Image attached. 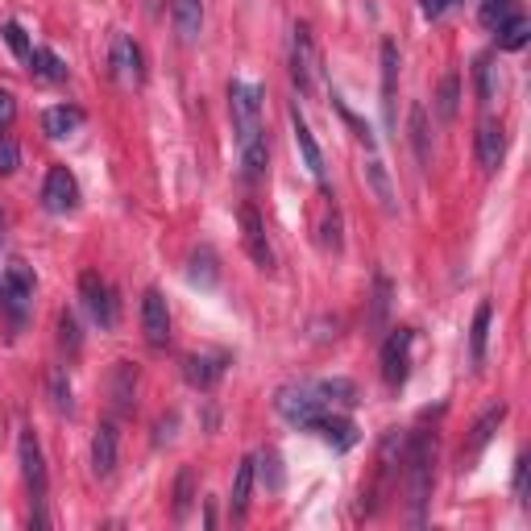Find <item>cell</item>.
Masks as SVG:
<instances>
[{"mask_svg": "<svg viewBox=\"0 0 531 531\" xmlns=\"http://www.w3.org/2000/svg\"><path fill=\"white\" fill-rule=\"evenodd\" d=\"M502 419H507V407L498 403V407H490V411L478 419V424H473V436H469V444H465V453H469V457H478V453L486 449V444L494 440V432L502 428Z\"/></svg>", "mask_w": 531, "mask_h": 531, "instance_id": "cell-23", "label": "cell"}, {"mask_svg": "<svg viewBox=\"0 0 531 531\" xmlns=\"http://www.w3.org/2000/svg\"><path fill=\"white\" fill-rule=\"evenodd\" d=\"M30 71H34L38 79H46V83H63V79H67V63H63L54 50H46V46H38V50L30 54Z\"/></svg>", "mask_w": 531, "mask_h": 531, "instance_id": "cell-26", "label": "cell"}, {"mask_svg": "<svg viewBox=\"0 0 531 531\" xmlns=\"http://www.w3.org/2000/svg\"><path fill=\"white\" fill-rule=\"evenodd\" d=\"M13 117H17V100H13L5 88H0V133L13 125Z\"/></svg>", "mask_w": 531, "mask_h": 531, "instance_id": "cell-42", "label": "cell"}, {"mask_svg": "<svg viewBox=\"0 0 531 531\" xmlns=\"http://www.w3.org/2000/svg\"><path fill=\"white\" fill-rule=\"evenodd\" d=\"M187 502H191V469H183L179 482H175V515L179 519L187 515Z\"/></svg>", "mask_w": 531, "mask_h": 531, "instance_id": "cell-40", "label": "cell"}, {"mask_svg": "<svg viewBox=\"0 0 531 531\" xmlns=\"http://www.w3.org/2000/svg\"><path fill=\"white\" fill-rule=\"evenodd\" d=\"M316 38L307 25H295L291 30V79H295V88L299 92H312V83H316Z\"/></svg>", "mask_w": 531, "mask_h": 531, "instance_id": "cell-7", "label": "cell"}, {"mask_svg": "<svg viewBox=\"0 0 531 531\" xmlns=\"http://www.w3.org/2000/svg\"><path fill=\"white\" fill-rule=\"evenodd\" d=\"M258 465H262V482L270 486V490H278V486H283V469H278V453L274 449H266L262 457H254Z\"/></svg>", "mask_w": 531, "mask_h": 531, "instance_id": "cell-36", "label": "cell"}, {"mask_svg": "<svg viewBox=\"0 0 531 531\" xmlns=\"http://www.w3.org/2000/svg\"><path fill=\"white\" fill-rule=\"evenodd\" d=\"M395 92H399V46L386 38L382 42V113L390 129H395Z\"/></svg>", "mask_w": 531, "mask_h": 531, "instance_id": "cell-17", "label": "cell"}, {"mask_svg": "<svg viewBox=\"0 0 531 531\" xmlns=\"http://www.w3.org/2000/svg\"><path fill=\"white\" fill-rule=\"evenodd\" d=\"M113 75L125 83V88H142L146 79V63H142V50H137V42L129 34H121L113 42Z\"/></svg>", "mask_w": 531, "mask_h": 531, "instance_id": "cell-13", "label": "cell"}, {"mask_svg": "<svg viewBox=\"0 0 531 531\" xmlns=\"http://www.w3.org/2000/svg\"><path fill=\"white\" fill-rule=\"evenodd\" d=\"M407 473H411V502H415V523H424L428 498H432V478H436V436L419 432L407 440Z\"/></svg>", "mask_w": 531, "mask_h": 531, "instance_id": "cell-2", "label": "cell"}, {"mask_svg": "<svg viewBox=\"0 0 531 531\" xmlns=\"http://www.w3.org/2000/svg\"><path fill=\"white\" fill-rule=\"evenodd\" d=\"M291 129H295V146H299V154H303L307 175H312L320 187H328V175H324V154H320L316 137H312V129H307V121H303L299 108H291Z\"/></svg>", "mask_w": 531, "mask_h": 531, "instance_id": "cell-16", "label": "cell"}, {"mask_svg": "<svg viewBox=\"0 0 531 531\" xmlns=\"http://www.w3.org/2000/svg\"><path fill=\"white\" fill-rule=\"evenodd\" d=\"M515 494H519V498L527 494V457L515 461Z\"/></svg>", "mask_w": 531, "mask_h": 531, "instance_id": "cell-44", "label": "cell"}, {"mask_svg": "<svg viewBox=\"0 0 531 531\" xmlns=\"http://www.w3.org/2000/svg\"><path fill=\"white\" fill-rule=\"evenodd\" d=\"M411 146H415L419 166H428V162H432V154H428V108H424V104H415V108H411Z\"/></svg>", "mask_w": 531, "mask_h": 531, "instance_id": "cell-29", "label": "cell"}, {"mask_svg": "<svg viewBox=\"0 0 531 531\" xmlns=\"http://www.w3.org/2000/svg\"><path fill=\"white\" fill-rule=\"evenodd\" d=\"M490 316H494V307L490 303H478V312H473V324H469V357H473V366H486V341H490Z\"/></svg>", "mask_w": 531, "mask_h": 531, "instance_id": "cell-21", "label": "cell"}, {"mask_svg": "<svg viewBox=\"0 0 531 531\" xmlns=\"http://www.w3.org/2000/svg\"><path fill=\"white\" fill-rule=\"evenodd\" d=\"M5 42H9V50L17 54V59H21V63H30V54H34V46H30V38H25V30H21V25H17V21H9V25H5Z\"/></svg>", "mask_w": 531, "mask_h": 531, "instance_id": "cell-34", "label": "cell"}, {"mask_svg": "<svg viewBox=\"0 0 531 531\" xmlns=\"http://www.w3.org/2000/svg\"><path fill=\"white\" fill-rule=\"evenodd\" d=\"M453 5H461V0H424V17H428V21H440Z\"/></svg>", "mask_w": 531, "mask_h": 531, "instance_id": "cell-43", "label": "cell"}, {"mask_svg": "<svg viewBox=\"0 0 531 531\" xmlns=\"http://www.w3.org/2000/svg\"><path fill=\"white\" fill-rule=\"evenodd\" d=\"M328 444H332V449H337V453H345V449H353V444H357V428H353V419H345V415H324L320 419V428H316Z\"/></svg>", "mask_w": 531, "mask_h": 531, "instance_id": "cell-22", "label": "cell"}, {"mask_svg": "<svg viewBox=\"0 0 531 531\" xmlns=\"http://www.w3.org/2000/svg\"><path fill=\"white\" fill-rule=\"evenodd\" d=\"M17 457H21L25 486H30L34 502H42L46 498V457H42V444H38L34 428H21V436H17Z\"/></svg>", "mask_w": 531, "mask_h": 531, "instance_id": "cell-8", "label": "cell"}, {"mask_svg": "<svg viewBox=\"0 0 531 531\" xmlns=\"http://www.w3.org/2000/svg\"><path fill=\"white\" fill-rule=\"evenodd\" d=\"M158 5H162V0H146V9H150V13H154V9H158Z\"/></svg>", "mask_w": 531, "mask_h": 531, "instance_id": "cell-45", "label": "cell"}, {"mask_svg": "<svg viewBox=\"0 0 531 531\" xmlns=\"http://www.w3.org/2000/svg\"><path fill=\"white\" fill-rule=\"evenodd\" d=\"M229 113H233V133H237V150H241V166L245 179H262L266 162H270V146H266V125H262V92L254 83H229Z\"/></svg>", "mask_w": 531, "mask_h": 531, "instance_id": "cell-1", "label": "cell"}, {"mask_svg": "<svg viewBox=\"0 0 531 531\" xmlns=\"http://www.w3.org/2000/svg\"><path fill=\"white\" fill-rule=\"evenodd\" d=\"M494 92H498V67H494L490 59H482V63H478V100L490 104Z\"/></svg>", "mask_w": 531, "mask_h": 531, "instance_id": "cell-33", "label": "cell"}, {"mask_svg": "<svg viewBox=\"0 0 531 531\" xmlns=\"http://www.w3.org/2000/svg\"><path fill=\"white\" fill-rule=\"evenodd\" d=\"M515 13H519V9H515V0H482V25H486L490 34L498 30L502 21H511Z\"/></svg>", "mask_w": 531, "mask_h": 531, "instance_id": "cell-31", "label": "cell"}, {"mask_svg": "<svg viewBox=\"0 0 531 531\" xmlns=\"http://www.w3.org/2000/svg\"><path fill=\"white\" fill-rule=\"evenodd\" d=\"M133 386H137V370L129 366V361H121V366H117V407L121 411L133 407Z\"/></svg>", "mask_w": 531, "mask_h": 531, "instance_id": "cell-32", "label": "cell"}, {"mask_svg": "<svg viewBox=\"0 0 531 531\" xmlns=\"http://www.w3.org/2000/svg\"><path fill=\"white\" fill-rule=\"evenodd\" d=\"M254 478H258V461H254V457H245V461L237 465V473H233V494H229V507H233V515H237V519L249 511V494H254Z\"/></svg>", "mask_w": 531, "mask_h": 531, "instance_id": "cell-19", "label": "cell"}, {"mask_svg": "<svg viewBox=\"0 0 531 531\" xmlns=\"http://www.w3.org/2000/svg\"><path fill=\"white\" fill-rule=\"evenodd\" d=\"M241 241H245V254L254 258V266L262 270H274V249H270V237H266V225L254 204L241 208Z\"/></svg>", "mask_w": 531, "mask_h": 531, "instance_id": "cell-11", "label": "cell"}, {"mask_svg": "<svg viewBox=\"0 0 531 531\" xmlns=\"http://www.w3.org/2000/svg\"><path fill=\"white\" fill-rule=\"evenodd\" d=\"M187 278H191L195 287H204V291H208V287H216L220 266H216V254H212L208 245H200V249L191 254V262H187Z\"/></svg>", "mask_w": 531, "mask_h": 531, "instance_id": "cell-24", "label": "cell"}, {"mask_svg": "<svg viewBox=\"0 0 531 531\" xmlns=\"http://www.w3.org/2000/svg\"><path fill=\"white\" fill-rule=\"evenodd\" d=\"M457 108H461V79L449 71V75L440 79V92H436V117L440 121H453Z\"/></svg>", "mask_w": 531, "mask_h": 531, "instance_id": "cell-27", "label": "cell"}, {"mask_svg": "<svg viewBox=\"0 0 531 531\" xmlns=\"http://www.w3.org/2000/svg\"><path fill=\"white\" fill-rule=\"evenodd\" d=\"M50 395H54V407H59V411H71V382H67L63 370L50 374Z\"/></svg>", "mask_w": 531, "mask_h": 531, "instance_id": "cell-37", "label": "cell"}, {"mask_svg": "<svg viewBox=\"0 0 531 531\" xmlns=\"http://www.w3.org/2000/svg\"><path fill=\"white\" fill-rule=\"evenodd\" d=\"M274 407H278V415H283L291 428H303V432H316L320 419L332 411V407L320 399V390L307 386V382L283 386V390H278V399H274Z\"/></svg>", "mask_w": 531, "mask_h": 531, "instance_id": "cell-3", "label": "cell"}, {"mask_svg": "<svg viewBox=\"0 0 531 531\" xmlns=\"http://www.w3.org/2000/svg\"><path fill=\"white\" fill-rule=\"evenodd\" d=\"M324 245L341 249V212H337V208H332V212L324 216Z\"/></svg>", "mask_w": 531, "mask_h": 531, "instance_id": "cell-41", "label": "cell"}, {"mask_svg": "<svg viewBox=\"0 0 531 531\" xmlns=\"http://www.w3.org/2000/svg\"><path fill=\"white\" fill-rule=\"evenodd\" d=\"M79 125H83V113H79V108H71V104H54V108H46V113H42V129H46V137H54V142L71 137Z\"/></svg>", "mask_w": 531, "mask_h": 531, "instance_id": "cell-18", "label": "cell"}, {"mask_svg": "<svg viewBox=\"0 0 531 531\" xmlns=\"http://www.w3.org/2000/svg\"><path fill=\"white\" fill-rule=\"evenodd\" d=\"M366 179H370V187H374V195H378V204L386 208V212H399V195H395V187H390V175H386V166L374 158L370 166H366Z\"/></svg>", "mask_w": 531, "mask_h": 531, "instance_id": "cell-28", "label": "cell"}, {"mask_svg": "<svg viewBox=\"0 0 531 531\" xmlns=\"http://www.w3.org/2000/svg\"><path fill=\"white\" fill-rule=\"evenodd\" d=\"M42 204L54 216L75 212V204H79V183H75V175L67 171V166H50V175L42 183Z\"/></svg>", "mask_w": 531, "mask_h": 531, "instance_id": "cell-9", "label": "cell"}, {"mask_svg": "<svg viewBox=\"0 0 531 531\" xmlns=\"http://www.w3.org/2000/svg\"><path fill=\"white\" fill-rule=\"evenodd\" d=\"M59 341H63V349L75 357L79 353V324H75V316L71 312H63L59 316Z\"/></svg>", "mask_w": 531, "mask_h": 531, "instance_id": "cell-38", "label": "cell"}, {"mask_svg": "<svg viewBox=\"0 0 531 531\" xmlns=\"http://www.w3.org/2000/svg\"><path fill=\"white\" fill-rule=\"evenodd\" d=\"M411 328H390V337L382 341V378L386 386H403L411 374Z\"/></svg>", "mask_w": 531, "mask_h": 531, "instance_id": "cell-6", "label": "cell"}, {"mask_svg": "<svg viewBox=\"0 0 531 531\" xmlns=\"http://www.w3.org/2000/svg\"><path fill=\"white\" fill-rule=\"evenodd\" d=\"M225 366H229L225 353H191V357L183 361V378H187L195 390H212L220 378H225Z\"/></svg>", "mask_w": 531, "mask_h": 531, "instance_id": "cell-14", "label": "cell"}, {"mask_svg": "<svg viewBox=\"0 0 531 531\" xmlns=\"http://www.w3.org/2000/svg\"><path fill=\"white\" fill-rule=\"evenodd\" d=\"M117 457H121L117 424H100L96 436H92V473H96V478H113Z\"/></svg>", "mask_w": 531, "mask_h": 531, "instance_id": "cell-15", "label": "cell"}, {"mask_svg": "<svg viewBox=\"0 0 531 531\" xmlns=\"http://www.w3.org/2000/svg\"><path fill=\"white\" fill-rule=\"evenodd\" d=\"M316 390H320V399L328 407L332 403H341V407H353L357 403V386L349 378H324V382H316Z\"/></svg>", "mask_w": 531, "mask_h": 531, "instance_id": "cell-30", "label": "cell"}, {"mask_svg": "<svg viewBox=\"0 0 531 531\" xmlns=\"http://www.w3.org/2000/svg\"><path fill=\"white\" fill-rule=\"evenodd\" d=\"M386 312H390V283H386V278H378V283H374V328H382V320H386Z\"/></svg>", "mask_w": 531, "mask_h": 531, "instance_id": "cell-39", "label": "cell"}, {"mask_svg": "<svg viewBox=\"0 0 531 531\" xmlns=\"http://www.w3.org/2000/svg\"><path fill=\"white\" fill-rule=\"evenodd\" d=\"M21 166V150H17V142L9 133H0V175H13Z\"/></svg>", "mask_w": 531, "mask_h": 531, "instance_id": "cell-35", "label": "cell"}, {"mask_svg": "<svg viewBox=\"0 0 531 531\" xmlns=\"http://www.w3.org/2000/svg\"><path fill=\"white\" fill-rule=\"evenodd\" d=\"M142 332H146L150 349H166V345H171V312H166L162 291H154V287L142 295Z\"/></svg>", "mask_w": 531, "mask_h": 531, "instance_id": "cell-10", "label": "cell"}, {"mask_svg": "<svg viewBox=\"0 0 531 531\" xmlns=\"http://www.w3.org/2000/svg\"><path fill=\"white\" fill-rule=\"evenodd\" d=\"M30 299H34V270L25 262H13L0 278V303H5V312L21 324L25 312H30Z\"/></svg>", "mask_w": 531, "mask_h": 531, "instance_id": "cell-5", "label": "cell"}, {"mask_svg": "<svg viewBox=\"0 0 531 531\" xmlns=\"http://www.w3.org/2000/svg\"><path fill=\"white\" fill-rule=\"evenodd\" d=\"M79 299H83V312L92 316V324H100L104 332H113L121 320V307H117V291L108 287V278L96 270H83L79 274Z\"/></svg>", "mask_w": 531, "mask_h": 531, "instance_id": "cell-4", "label": "cell"}, {"mask_svg": "<svg viewBox=\"0 0 531 531\" xmlns=\"http://www.w3.org/2000/svg\"><path fill=\"white\" fill-rule=\"evenodd\" d=\"M473 154H478V166L486 175H494L502 158H507V129L498 121H482L478 125V142H473Z\"/></svg>", "mask_w": 531, "mask_h": 531, "instance_id": "cell-12", "label": "cell"}, {"mask_svg": "<svg viewBox=\"0 0 531 531\" xmlns=\"http://www.w3.org/2000/svg\"><path fill=\"white\" fill-rule=\"evenodd\" d=\"M494 38H498V50H523L527 42H531V21L523 17V13H515L511 21H502L498 30H494Z\"/></svg>", "mask_w": 531, "mask_h": 531, "instance_id": "cell-25", "label": "cell"}, {"mask_svg": "<svg viewBox=\"0 0 531 531\" xmlns=\"http://www.w3.org/2000/svg\"><path fill=\"white\" fill-rule=\"evenodd\" d=\"M171 17H175L179 38L183 42H195V38H200V30H204V0H175Z\"/></svg>", "mask_w": 531, "mask_h": 531, "instance_id": "cell-20", "label": "cell"}]
</instances>
